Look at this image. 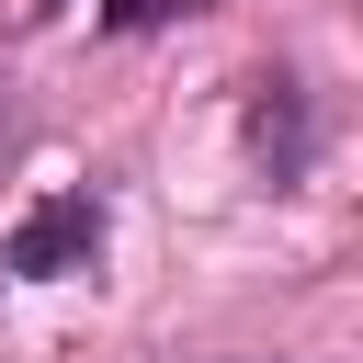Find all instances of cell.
Here are the masks:
<instances>
[{
  "label": "cell",
  "mask_w": 363,
  "mask_h": 363,
  "mask_svg": "<svg viewBox=\"0 0 363 363\" xmlns=\"http://www.w3.org/2000/svg\"><path fill=\"white\" fill-rule=\"evenodd\" d=\"M91 261H102V193H45V204L11 227V250H0V272H23V284L91 272Z\"/></svg>",
  "instance_id": "cell-1"
},
{
  "label": "cell",
  "mask_w": 363,
  "mask_h": 363,
  "mask_svg": "<svg viewBox=\"0 0 363 363\" xmlns=\"http://www.w3.org/2000/svg\"><path fill=\"white\" fill-rule=\"evenodd\" d=\"M250 91H261V102H250V147L272 159V182H295V170H306V91H295L284 68H261Z\"/></svg>",
  "instance_id": "cell-2"
},
{
  "label": "cell",
  "mask_w": 363,
  "mask_h": 363,
  "mask_svg": "<svg viewBox=\"0 0 363 363\" xmlns=\"http://www.w3.org/2000/svg\"><path fill=\"white\" fill-rule=\"evenodd\" d=\"M11 147H23V79L0 68V170H11Z\"/></svg>",
  "instance_id": "cell-3"
}]
</instances>
